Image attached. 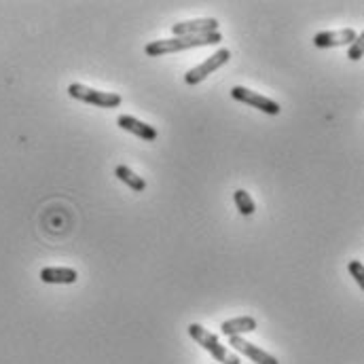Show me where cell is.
<instances>
[{
	"mask_svg": "<svg viewBox=\"0 0 364 364\" xmlns=\"http://www.w3.org/2000/svg\"><path fill=\"white\" fill-rule=\"evenodd\" d=\"M68 96L74 98V100L85 102V104L98 106V108H117L123 102V98L119 94L92 89L87 85H81V83H72V85H68Z\"/></svg>",
	"mask_w": 364,
	"mask_h": 364,
	"instance_id": "cell-3",
	"label": "cell"
},
{
	"mask_svg": "<svg viewBox=\"0 0 364 364\" xmlns=\"http://www.w3.org/2000/svg\"><path fill=\"white\" fill-rule=\"evenodd\" d=\"M41 279L45 284H74L78 273L72 267H45L41 271Z\"/></svg>",
	"mask_w": 364,
	"mask_h": 364,
	"instance_id": "cell-10",
	"label": "cell"
},
{
	"mask_svg": "<svg viewBox=\"0 0 364 364\" xmlns=\"http://www.w3.org/2000/svg\"><path fill=\"white\" fill-rule=\"evenodd\" d=\"M233 202H235L239 214H244V216H252V214H255V210H257L255 202H252V197H250V195L244 189H237L233 193Z\"/></svg>",
	"mask_w": 364,
	"mask_h": 364,
	"instance_id": "cell-13",
	"label": "cell"
},
{
	"mask_svg": "<svg viewBox=\"0 0 364 364\" xmlns=\"http://www.w3.org/2000/svg\"><path fill=\"white\" fill-rule=\"evenodd\" d=\"M358 32L354 28H345V30H337V32H318L314 36V47L318 49H330V47H343V45H352L356 41Z\"/></svg>",
	"mask_w": 364,
	"mask_h": 364,
	"instance_id": "cell-7",
	"label": "cell"
},
{
	"mask_svg": "<svg viewBox=\"0 0 364 364\" xmlns=\"http://www.w3.org/2000/svg\"><path fill=\"white\" fill-rule=\"evenodd\" d=\"M117 125H119L121 129H125V131L138 136V138H142L144 142H153V140L159 138V131H157L153 125L138 121L136 117H129V115H121V117L117 119Z\"/></svg>",
	"mask_w": 364,
	"mask_h": 364,
	"instance_id": "cell-9",
	"label": "cell"
},
{
	"mask_svg": "<svg viewBox=\"0 0 364 364\" xmlns=\"http://www.w3.org/2000/svg\"><path fill=\"white\" fill-rule=\"evenodd\" d=\"M362 45H364V36H356V41L350 45V51H347V58L350 60H354V62H358L360 58H362Z\"/></svg>",
	"mask_w": 364,
	"mask_h": 364,
	"instance_id": "cell-14",
	"label": "cell"
},
{
	"mask_svg": "<svg viewBox=\"0 0 364 364\" xmlns=\"http://www.w3.org/2000/svg\"><path fill=\"white\" fill-rule=\"evenodd\" d=\"M229 345H231L235 352H239L242 356H248L250 360H255L257 364H279L277 358H273L271 354L263 352V350L257 347V345H252V343L244 341V337H229Z\"/></svg>",
	"mask_w": 364,
	"mask_h": 364,
	"instance_id": "cell-8",
	"label": "cell"
},
{
	"mask_svg": "<svg viewBox=\"0 0 364 364\" xmlns=\"http://www.w3.org/2000/svg\"><path fill=\"white\" fill-rule=\"evenodd\" d=\"M347 269H350L352 277L358 282V286H362V284H364V269H362V263H360V261H350Z\"/></svg>",
	"mask_w": 364,
	"mask_h": 364,
	"instance_id": "cell-15",
	"label": "cell"
},
{
	"mask_svg": "<svg viewBox=\"0 0 364 364\" xmlns=\"http://www.w3.org/2000/svg\"><path fill=\"white\" fill-rule=\"evenodd\" d=\"M115 174H117V178H119L121 182H125L131 191L142 193V191L147 189V180H144L142 176H138L136 172H131L129 167H125V165H117Z\"/></svg>",
	"mask_w": 364,
	"mask_h": 364,
	"instance_id": "cell-12",
	"label": "cell"
},
{
	"mask_svg": "<svg viewBox=\"0 0 364 364\" xmlns=\"http://www.w3.org/2000/svg\"><path fill=\"white\" fill-rule=\"evenodd\" d=\"M189 334H191V337H193L195 341H197L206 352H210V354L216 358V362H220V364H242L239 356L231 354L225 345H222V343L218 341L216 334H212V332L206 330L204 326H200V324H191V326H189Z\"/></svg>",
	"mask_w": 364,
	"mask_h": 364,
	"instance_id": "cell-2",
	"label": "cell"
},
{
	"mask_svg": "<svg viewBox=\"0 0 364 364\" xmlns=\"http://www.w3.org/2000/svg\"><path fill=\"white\" fill-rule=\"evenodd\" d=\"M222 41L220 32H212V34H202V36H174V39H159L153 41L144 47V53L149 58H161V55L167 53H178V51H186V49H195V47H208V45H218Z\"/></svg>",
	"mask_w": 364,
	"mask_h": 364,
	"instance_id": "cell-1",
	"label": "cell"
},
{
	"mask_svg": "<svg viewBox=\"0 0 364 364\" xmlns=\"http://www.w3.org/2000/svg\"><path fill=\"white\" fill-rule=\"evenodd\" d=\"M174 36H202V34H212L218 32V19L206 17V19H191V21H180L172 25Z\"/></svg>",
	"mask_w": 364,
	"mask_h": 364,
	"instance_id": "cell-6",
	"label": "cell"
},
{
	"mask_svg": "<svg viewBox=\"0 0 364 364\" xmlns=\"http://www.w3.org/2000/svg\"><path fill=\"white\" fill-rule=\"evenodd\" d=\"M231 98L237 100V102H242V104H248V106H252V108H259L261 113L271 115V117H275V115L282 113V108H279V104H277L275 100L265 98V96H261V94H257V92H252V89H248V87H239V85L233 87V89H231Z\"/></svg>",
	"mask_w": 364,
	"mask_h": 364,
	"instance_id": "cell-5",
	"label": "cell"
},
{
	"mask_svg": "<svg viewBox=\"0 0 364 364\" xmlns=\"http://www.w3.org/2000/svg\"><path fill=\"white\" fill-rule=\"evenodd\" d=\"M220 330H222V334H227V337H242L244 332L257 330V320L250 318V316L233 318V320L222 322V324H220Z\"/></svg>",
	"mask_w": 364,
	"mask_h": 364,
	"instance_id": "cell-11",
	"label": "cell"
},
{
	"mask_svg": "<svg viewBox=\"0 0 364 364\" xmlns=\"http://www.w3.org/2000/svg\"><path fill=\"white\" fill-rule=\"evenodd\" d=\"M229 60H231V51H229V49L216 51L214 55H210L206 62H202L197 68L189 70V72L184 74V83H186V85H200L202 81H206L212 72H216L218 68H222Z\"/></svg>",
	"mask_w": 364,
	"mask_h": 364,
	"instance_id": "cell-4",
	"label": "cell"
}]
</instances>
